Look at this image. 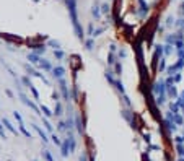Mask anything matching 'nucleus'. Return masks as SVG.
<instances>
[{
    "label": "nucleus",
    "instance_id": "4468645a",
    "mask_svg": "<svg viewBox=\"0 0 184 161\" xmlns=\"http://www.w3.org/2000/svg\"><path fill=\"white\" fill-rule=\"evenodd\" d=\"M75 124H77V130H78V133H83V130H85V127H83V124H82V120H80V117H75Z\"/></svg>",
    "mask_w": 184,
    "mask_h": 161
},
{
    "label": "nucleus",
    "instance_id": "473e14b6",
    "mask_svg": "<svg viewBox=\"0 0 184 161\" xmlns=\"http://www.w3.org/2000/svg\"><path fill=\"white\" fill-rule=\"evenodd\" d=\"M121 72H122V67H121V64H116V75H121Z\"/></svg>",
    "mask_w": 184,
    "mask_h": 161
},
{
    "label": "nucleus",
    "instance_id": "2f4dec72",
    "mask_svg": "<svg viewBox=\"0 0 184 161\" xmlns=\"http://www.w3.org/2000/svg\"><path fill=\"white\" fill-rule=\"evenodd\" d=\"M168 93L171 96H176V90H174V86H168Z\"/></svg>",
    "mask_w": 184,
    "mask_h": 161
},
{
    "label": "nucleus",
    "instance_id": "4c0bfd02",
    "mask_svg": "<svg viewBox=\"0 0 184 161\" xmlns=\"http://www.w3.org/2000/svg\"><path fill=\"white\" fill-rule=\"evenodd\" d=\"M126 54H127V50H126V49L119 50V57H126Z\"/></svg>",
    "mask_w": 184,
    "mask_h": 161
},
{
    "label": "nucleus",
    "instance_id": "c9c22d12",
    "mask_svg": "<svg viewBox=\"0 0 184 161\" xmlns=\"http://www.w3.org/2000/svg\"><path fill=\"white\" fill-rule=\"evenodd\" d=\"M173 119H174V122H178V124H181V122H183V119H181L179 116H171Z\"/></svg>",
    "mask_w": 184,
    "mask_h": 161
},
{
    "label": "nucleus",
    "instance_id": "b1692460",
    "mask_svg": "<svg viewBox=\"0 0 184 161\" xmlns=\"http://www.w3.org/2000/svg\"><path fill=\"white\" fill-rule=\"evenodd\" d=\"M85 46H86V49H88V50H91V49H93V46H94L93 39H86V41H85Z\"/></svg>",
    "mask_w": 184,
    "mask_h": 161
},
{
    "label": "nucleus",
    "instance_id": "dca6fc26",
    "mask_svg": "<svg viewBox=\"0 0 184 161\" xmlns=\"http://www.w3.org/2000/svg\"><path fill=\"white\" fill-rule=\"evenodd\" d=\"M54 114H56V116H60V114H62V104H60V101H56V107H54Z\"/></svg>",
    "mask_w": 184,
    "mask_h": 161
},
{
    "label": "nucleus",
    "instance_id": "6ab92c4d",
    "mask_svg": "<svg viewBox=\"0 0 184 161\" xmlns=\"http://www.w3.org/2000/svg\"><path fill=\"white\" fill-rule=\"evenodd\" d=\"M91 15H93L96 20H98L99 17H101V12H99V8L96 7V5H93V8H91Z\"/></svg>",
    "mask_w": 184,
    "mask_h": 161
},
{
    "label": "nucleus",
    "instance_id": "5701e85b",
    "mask_svg": "<svg viewBox=\"0 0 184 161\" xmlns=\"http://www.w3.org/2000/svg\"><path fill=\"white\" fill-rule=\"evenodd\" d=\"M29 91L33 93L34 99H36V101H39V93H37V90H36V88H34V86H29Z\"/></svg>",
    "mask_w": 184,
    "mask_h": 161
},
{
    "label": "nucleus",
    "instance_id": "c85d7f7f",
    "mask_svg": "<svg viewBox=\"0 0 184 161\" xmlns=\"http://www.w3.org/2000/svg\"><path fill=\"white\" fill-rule=\"evenodd\" d=\"M114 85H116V86H117V90H119V91H121V93H122V95H124V88H122V83H121V82H119V80H117V82H116Z\"/></svg>",
    "mask_w": 184,
    "mask_h": 161
},
{
    "label": "nucleus",
    "instance_id": "f257e3e1",
    "mask_svg": "<svg viewBox=\"0 0 184 161\" xmlns=\"http://www.w3.org/2000/svg\"><path fill=\"white\" fill-rule=\"evenodd\" d=\"M67 3V8H69V13H70V20H72V26H74V31L77 34V37L80 41H83V28L80 26L78 23V17H77V2L75 0H65Z\"/></svg>",
    "mask_w": 184,
    "mask_h": 161
},
{
    "label": "nucleus",
    "instance_id": "c756f323",
    "mask_svg": "<svg viewBox=\"0 0 184 161\" xmlns=\"http://www.w3.org/2000/svg\"><path fill=\"white\" fill-rule=\"evenodd\" d=\"M101 12H103V13H109V5H108V3H103Z\"/></svg>",
    "mask_w": 184,
    "mask_h": 161
},
{
    "label": "nucleus",
    "instance_id": "1a4fd4ad",
    "mask_svg": "<svg viewBox=\"0 0 184 161\" xmlns=\"http://www.w3.org/2000/svg\"><path fill=\"white\" fill-rule=\"evenodd\" d=\"M60 150H62V156L65 158V156H69V153H70V146H69V140H64L62 142V145H60Z\"/></svg>",
    "mask_w": 184,
    "mask_h": 161
},
{
    "label": "nucleus",
    "instance_id": "39448f33",
    "mask_svg": "<svg viewBox=\"0 0 184 161\" xmlns=\"http://www.w3.org/2000/svg\"><path fill=\"white\" fill-rule=\"evenodd\" d=\"M137 2H139V5H140V18H145L148 10H150V7H148V3L145 0H137Z\"/></svg>",
    "mask_w": 184,
    "mask_h": 161
},
{
    "label": "nucleus",
    "instance_id": "f8f14e48",
    "mask_svg": "<svg viewBox=\"0 0 184 161\" xmlns=\"http://www.w3.org/2000/svg\"><path fill=\"white\" fill-rule=\"evenodd\" d=\"M41 112L44 114L46 117H51V116H54V111H51L49 107H47V106H44V104L41 106Z\"/></svg>",
    "mask_w": 184,
    "mask_h": 161
},
{
    "label": "nucleus",
    "instance_id": "58836bf2",
    "mask_svg": "<svg viewBox=\"0 0 184 161\" xmlns=\"http://www.w3.org/2000/svg\"><path fill=\"white\" fill-rule=\"evenodd\" d=\"M178 104L184 107V93H183V95H181V101H179V103H178Z\"/></svg>",
    "mask_w": 184,
    "mask_h": 161
},
{
    "label": "nucleus",
    "instance_id": "f3484780",
    "mask_svg": "<svg viewBox=\"0 0 184 161\" xmlns=\"http://www.w3.org/2000/svg\"><path fill=\"white\" fill-rule=\"evenodd\" d=\"M54 55H56V59H59V60H60V59L65 57V52H64L62 49H54Z\"/></svg>",
    "mask_w": 184,
    "mask_h": 161
},
{
    "label": "nucleus",
    "instance_id": "9b49d317",
    "mask_svg": "<svg viewBox=\"0 0 184 161\" xmlns=\"http://www.w3.org/2000/svg\"><path fill=\"white\" fill-rule=\"evenodd\" d=\"M2 122H3L5 129H8V130H10V132L13 133V135H18V130H17V129H15V127H13L12 124H10V120H8V119H5V117H3V119H2Z\"/></svg>",
    "mask_w": 184,
    "mask_h": 161
},
{
    "label": "nucleus",
    "instance_id": "412c9836",
    "mask_svg": "<svg viewBox=\"0 0 184 161\" xmlns=\"http://www.w3.org/2000/svg\"><path fill=\"white\" fill-rule=\"evenodd\" d=\"M21 83H23V85H25L26 88H29V86H33V83H31V80L28 78V77H23V78H21Z\"/></svg>",
    "mask_w": 184,
    "mask_h": 161
},
{
    "label": "nucleus",
    "instance_id": "aec40b11",
    "mask_svg": "<svg viewBox=\"0 0 184 161\" xmlns=\"http://www.w3.org/2000/svg\"><path fill=\"white\" fill-rule=\"evenodd\" d=\"M42 158H44L46 161H54V158H52V155H51L49 151H47V150H44V151H42Z\"/></svg>",
    "mask_w": 184,
    "mask_h": 161
},
{
    "label": "nucleus",
    "instance_id": "9d476101",
    "mask_svg": "<svg viewBox=\"0 0 184 161\" xmlns=\"http://www.w3.org/2000/svg\"><path fill=\"white\" fill-rule=\"evenodd\" d=\"M39 67H41L42 70H46V72H52V65H51V62L49 60H46V59H41Z\"/></svg>",
    "mask_w": 184,
    "mask_h": 161
},
{
    "label": "nucleus",
    "instance_id": "a878e982",
    "mask_svg": "<svg viewBox=\"0 0 184 161\" xmlns=\"http://www.w3.org/2000/svg\"><path fill=\"white\" fill-rule=\"evenodd\" d=\"M13 117H15V119L18 120V124H21V122H23V117H21V114H20L18 111H15V112H13Z\"/></svg>",
    "mask_w": 184,
    "mask_h": 161
},
{
    "label": "nucleus",
    "instance_id": "6e6552de",
    "mask_svg": "<svg viewBox=\"0 0 184 161\" xmlns=\"http://www.w3.org/2000/svg\"><path fill=\"white\" fill-rule=\"evenodd\" d=\"M33 129H34V130H36L37 133H39V137H41V138H42V142H44V143H47V142H49V138H47V135H46V132H44V130H42L41 127H39V125L33 124Z\"/></svg>",
    "mask_w": 184,
    "mask_h": 161
},
{
    "label": "nucleus",
    "instance_id": "4be33fe9",
    "mask_svg": "<svg viewBox=\"0 0 184 161\" xmlns=\"http://www.w3.org/2000/svg\"><path fill=\"white\" fill-rule=\"evenodd\" d=\"M49 46H52L54 49H60V42L54 41V39H49Z\"/></svg>",
    "mask_w": 184,
    "mask_h": 161
},
{
    "label": "nucleus",
    "instance_id": "72a5a7b5",
    "mask_svg": "<svg viewBox=\"0 0 184 161\" xmlns=\"http://www.w3.org/2000/svg\"><path fill=\"white\" fill-rule=\"evenodd\" d=\"M52 99H54V101H59V99H60V96H59L57 91H54V93H52Z\"/></svg>",
    "mask_w": 184,
    "mask_h": 161
},
{
    "label": "nucleus",
    "instance_id": "0eeeda50",
    "mask_svg": "<svg viewBox=\"0 0 184 161\" xmlns=\"http://www.w3.org/2000/svg\"><path fill=\"white\" fill-rule=\"evenodd\" d=\"M28 60H29V64H34V65H39V62H41V57H39V54H36V52H31V54H28Z\"/></svg>",
    "mask_w": 184,
    "mask_h": 161
},
{
    "label": "nucleus",
    "instance_id": "a211bd4d",
    "mask_svg": "<svg viewBox=\"0 0 184 161\" xmlns=\"http://www.w3.org/2000/svg\"><path fill=\"white\" fill-rule=\"evenodd\" d=\"M33 47H36V50H34V52L39 54V55L46 52V46H44V44H37V46H33Z\"/></svg>",
    "mask_w": 184,
    "mask_h": 161
},
{
    "label": "nucleus",
    "instance_id": "ddd939ff",
    "mask_svg": "<svg viewBox=\"0 0 184 161\" xmlns=\"http://www.w3.org/2000/svg\"><path fill=\"white\" fill-rule=\"evenodd\" d=\"M18 125H20V132L23 133V135H25L26 138H31V132H29V130H26L25 124H23V122H21V124H18Z\"/></svg>",
    "mask_w": 184,
    "mask_h": 161
},
{
    "label": "nucleus",
    "instance_id": "f03ea898",
    "mask_svg": "<svg viewBox=\"0 0 184 161\" xmlns=\"http://www.w3.org/2000/svg\"><path fill=\"white\" fill-rule=\"evenodd\" d=\"M20 99H21V101H23V103H25V104H26V106H28V107H31V109H33V111L36 112L37 116H42V114H41V107H37L36 104H34L33 101H31V99H28V96H26V95H23V93H20Z\"/></svg>",
    "mask_w": 184,
    "mask_h": 161
},
{
    "label": "nucleus",
    "instance_id": "7ed1b4c3",
    "mask_svg": "<svg viewBox=\"0 0 184 161\" xmlns=\"http://www.w3.org/2000/svg\"><path fill=\"white\" fill-rule=\"evenodd\" d=\"M25 68H26V73H28L29 77H37L39 80H42V82H44L46 85H47V78H46L44 75H41L39 72H36V70H34L33 67H31V64H26V65H25Z\"/></svg>",
    "mask_w": 184,
    "mask_h": 161
},
{
    "label": "nucleus",
    "instance_id": "2eb2a0df",
    "mask_svg": "<svg viewBox=\"0 0 184 161\" xmlns=\"http://www.w3.org/2000/svg\"><path fill=\"white\" fill-rule=\"evenodd\" d=\"M41 119H42V124H44V127H46V130H47V132H52V125L49 124V120H47V117H42L41 116Z\"/></svg>",
    "mask_w": 184,
    "mask_h": 161
},
{
    "label": "nucleus",
    "instance_id": "bb28decb",
    "mask_svg": "<svg viewBox=\"0 0 184 161\" xmlns=\"http://www.w3.org/2000/svg\"><path fill=\"white\" fill-rule=\"evenodd\" d=\"M57 129H59V130H65V129H69V125H67V122H59Z\"/></svg>",
    "mask_w": 184,
    "mask_h": 161
},
{
    "label": "nucleus",
    "instance_id": "7c9ffc66",
    "mask_svg": "<svg viewBox=\"0 0 184 161\" xmlns=\"http://www.w3.org/2000/svg\"><path fill=\"white\" fill-rule=\"evenodd\" d=\"M2 124H3V122H0V138H7V135H5V130H3V127H2Z\"/></svg>",
    "mask_w": 184,
    "mask_h": 161
},
{
    "label": "nucleus",
    "instance_id": "ea45409f",
    "mask_svg": "<svg viewBox=\"0 0 184 161\" xmlns=\"http://www.w3.org/2000/svg\"><path fill=\"white\" fill-rule=\"evenodd\" d=\"M80 161H86V155H82V156H80Z\"/></svg>",
    "mask_w": 184,
    "mask_h": 161
},
{
    "label": "nucleus",
    "instance_id": "20e7f679",
    "mask_svg": "<svg viewBox=\"0 0 184 161\" xmlns=\"http://www.w3.org/2000/svg\"><path fill=\"white\" fill-rule=\"evenodd\" d=\"M59 85H60V91H62V98L69 101V88H67V83L64 78H59Z\"/></svg>",
    "mask_w": 184,
    "mask_h": 161
},
{
    "label": "nucleus",
    "instance_id": "a19ab883",
    "mask_svg": "<svg viewBox=\"0 0 184 161\" xmlns=\"http://www.w3.org/2000/svg\"><path fill=\"white\" fill-rule=\"evenodd\" d=\"M34 161H36V160H34Z\"/></svg>",
    "mask_w": 184,
    "mask_h": 161
},
{
    "label": "nucleus",
    "instance_id": "cd10ccee",
    "mask_svg": "<svg viewBox=\"0 0 184 161\" xmlns=\"http://www.w3.org/2000/svg\"><path fill=\"white\" fill-rule=\"evenodd\" d=\"M106 80L111 83V85H114V83H116L114 80H112V75H111V72H106Z\"/></svg>",
    "mask_w": 184,
    "mask_h": 161
},
{
    "label": "nucleus",
    "instance_id": "e433bc0d",
    "mask_svg": "<svg viewBox=\"0 0 184 161\" xmlns=\"http://www.w3.org/2000/svg\"><path fill=\"white\" fill-rule=\"evenodd\" d=\"M88 34L93 36V23H90V26H88Z\"/></svg>",
    "mask_w": 184,
    "mask_h": 161
},
{
    "label": "nucleus",
    "instance_id": "423d86ee",
    "mask_svg": "<svg viewBox=\"0 0 184 161\" xmlns=\"http://www.w3.org/2000/svg\"><path fill=\"white\" fill-rule=\"evenodd\" d=\"M52 75H54V78H64V75H65V68L64 67H56V68H52Z\"/></svg>",
    "mask_w": 184,
    "mask_h": 161
},
{
    "label": "nucleus",
    "instance_id": "f704fd0d",
    "mask_svg": "<svg viewBox=\"0 0 184 161\" xmlns=\"http://www.w3.org/2000/svg\"><path fill=\"white\" fill-rule=\"evenodd\" d=\"M103 31H104V28H99V29H96V31L93 33V36H99V34H101Z\"/></svg>",
    "mask_w": 184,
    "mask_h": 161
},
{
    "label": "nucleus",
    "instance_id": "393cba45",
    "mask_svg": "<svg viewBox=\"0 0 184 161\" xmlns=\"http://www.w3.org/2000/svg\"><path fill=\"white\" fill-rule=\"evenodd\" d=\"M51 138H52V142H54L56 145H57V146H60V145H62V142L59 140V137L56 135V133H52V135H51Z\"/></svg>",
    "mask_w": 184,
    "mask_h": 161
}]
</instances>
